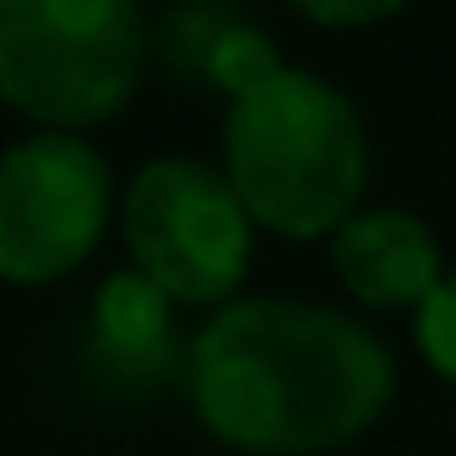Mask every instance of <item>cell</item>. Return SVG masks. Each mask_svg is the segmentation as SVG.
<instances>
[{"mask_svg":"<svg viewBox=\"0 0 456 456\" xmlns=\"http://www.w3.org/2000/svg\"><path fill=\"white\" fill-rule=\"evenodd\" d=\"M200 425L250 456H325L362 437L394 400V356L356 319L313 300H232L188 356Z\"/></svg>","mask_w":456,"mask_h":456,"instance_id":"obj_1","label":"cell"},{"mask_svg":"<svg viewBox=\"0 0 456 456\" xmlns=\"http://www.w3.org/2000/svg\"><path fill=\"white\" fill-rule=\"evenodd\" d=\"M225 182L244 213L281 238L338 232L369 182V132L356 101L313 76L281 69L225 107Z\"/></svg>","mask_w":456,"mask_h":456,"instance_id":"obj_2","label":"cell"},{"mask_svg":"<svg viewBox=\"0 0 456 456\" xmlns=\"http://www.w3.org/2000/svg\"><path fill=\"white\" fill-rule=\"evenodd\" d=\"M144 76V20L126 0H0V101L45 132L113 119Z\"/></svg>","mask_w":456,"mask_h":456,"instance_id":"obj_3","label":"cell"},{"mask_svg":"<svg viewBox=\"0 0 456 456\" xmlns=\"http://www.w3.org/2000/svg\"><path fill=\"white\" fill-rule=\"evenodd\" d=\"M132 269L151 275L175 306H232L250 269V213L225 169L200 157H157L132 175L126 200Z\"/></svg>","mask_w":456,"mask_h":456,"instance_id":"obj_4","label":"cell"},{"mask_svg":"<svg viewBox=\"0 0 456 456\" xmlns=\"http://www.w3.org/2000/svg\"><path fill=\"white\" fill-rule=\"evenodd\" d=\"M113 213V169L76 132H32L0 157V275L57 281L88 263Z\"/></svg>","mask_w":456,"mask_h":456,"instance_id":"obj_5","label":"cell"},{"mask_svg":"<svg viewBox=\"0 0 456 456\" xmlns=\"http://www.w3.org/2000/svg\"><path fill=\"white\" fill-rule=\"evenodd\" d=\"M331 269L362 306H412V313L450 275L431 225L419 213H400V207L350 213L331 232Z\"/></svg>","mask_w":456,"mask_h":456,"instance_id":"obj_6","label":"cell"},{"mask_svg":"<svg viewBox=\"0 0 456 456\" xmlns=\"http://www.w3.org/2000/svg\"><path fill=\"white\" fill-rule=\"evenodd\" d=\"M163 51H169V63H175L182 76L219 88L225 107H232L238 94H250V88H263L269 76L288 69V63L275 57L269 32L250 26V20L232 13V7H182V13H169Z\"/></svg>","mask_w":456,"mask_h":456,"instance_id":"obj_7","label":"cell"},{"mask_svg":"<svg viewBox=\"0 0 456 456\" xmlns=\"http://www.w3.org/2000/svg\"><path fill=\"white\" fill-rule=\"evenodd\" d=\"M94 344L126 375H163L175 362V300L138 269L107 275L94 294Z\"/></svg>","mask_w":456,"mask_h":456,"instance_id":"obj_8","label":"cell"},{"mask_svg":"<svg viewBox=\"0 0 456 456\" xmlns=\"http://www.w3.org/2000/svg\"><path fill=\"white\" fill-rule=\"evenodd\" d=\"M412 331H419V350H425V362L444 375V381H456V269L431 288V300L412 313Z\"/></svg>","mask_w":456,"mask_h":456,"instance_id":"obj_9","label":"cell"},{"mask_svg":"<svg viewBox=\"0 0 456 456\" xmlns=\"http://www.w3.org/2000/svg\"><path fill=\"white\" fill-rule=\"evenodd\" d=\"M394 7H306V20L319 26H362V20H387Z\"/></svg>","mask_w":456,"mask_h":456,"instance_id":"obj_10","label":"cell"}]
</instances>
